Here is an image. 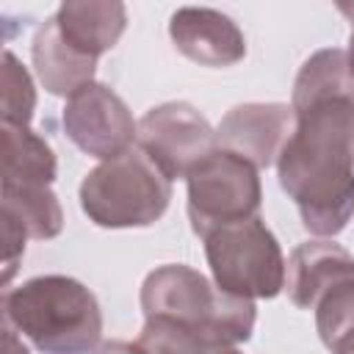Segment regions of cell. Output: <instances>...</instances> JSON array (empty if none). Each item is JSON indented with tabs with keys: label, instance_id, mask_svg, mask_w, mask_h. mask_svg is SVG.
I'll return each mask as SVG.
<instances>
[{
	"label": "cell",
	"instance_id": "ffe728a7",
	"mask_svg": "<svg viewBox=\"0 0 354 354\" xmlns=\"http://www.w3.org/2000/svg\"><path fill=\"white\" fill-rule=\"evenodd\" d=\"M25 241H28V232L19 227V221L3 213V288H8L11 277L19 268V260L25 254Z\"/></svg>",
	"mask_w": 354,
	"mask_h": 354
},
{
	"label": "cell",
	"instance_id": "7402d4cb",
	"mask_svg": "<svg viewBox=\"0 0 354 354\" xmlns=\"http://www.w3.org/2000/svg\"><path fill=\"white\" fill-rule=\"evenodd\" d=\"M3 354H28V348L19 340V332L8 324H3Z\"/></svg>",
	"mask_w": 354,
	"mask_h": 354
},
{
	"label": "cell",
	"instance_id": "44dd1931",
	"mask_svg": "<svg viewBox=\"0 0 354 354\" xmlns=\"http://www.w3.org/2000/svg\"><path fill=\"white\" fill-rule=\"evenodd\" d=\"M91 354H147L138 343H127V340H108V343H100Z\"/></svg>",
	"mask_w": 354,
	"mask_h": 354
},
{
	"label": "cell",
	"instance_id": "6da1fadb",
	"mask_svg": "<svg viewBox=\"0 0 354 354\" xmlns=\"http://www.w3.org/2000/svg\"><path fill=\"white\" fill-rule=\"evenodd\" d=\"M293 116L277 177L296 202L304 230L332 238L354 216V100H326Z\"/></svg>",
	"mask_w": 354,
	"mask_h": 354
},
{
	"label": "cell",
	"instance_id": "9c48e42d",
	"mask_svg": "<svg viewBox=\"0 0 354 354\" xmlns=\"http://www.w3.org/2000/svg\"><path fill=\"white\" fill-rule=\"evenodd\" d=\"M296 124L293 108L282 102H246L224 113L216 127L218 149H227L254 169H268L277 163L285 141Z\"/></svg>",
	"mask_w": 354,
	"mask_h": 354
},
{
	"label": "cell",
	"instance_id": "52a82bcc",
	"mask_svg": "<svg viewBox=\"0 0 354 354\" xmlns=\"http://www.w3.org/2000/svg\"><path fill=\"white\" fill-rule=\"evenodd\" d=\"M136 147L144 149L169 180L188 177L213 149H218L216 130L188 102H163L149 108L138 119Z\"/></svg>",
	"mask_w": 354,
	"mask_h": 354
},
{
	"label": "cell",
	"instance_id": "ba28073f",
	"mask_svg": "<svg viewBox=\"0 0 354 354\" xmlns=\"http://www.w3.org/2000/svg\"><path fill=\"white\" fill-rule=\"evenodd\" d=\"M61 122L69 141L80 152L100 160L116 158L138 141V122L133 119L127 102L105 83H91L69 97Z\"/></svg>",
	"mask_w": 354,
	"mask_h": 354
},
{
	"label": "cell",
	"instance_id": "277c9868",
	"mask_svg": "<svg viewBox=\"0 0 354 354\" xmlns=\"http://www.w3.org/2000/svg\"><path fill=\"white\" fill-rule=\"evenodd\" d=\"M171 202V180L138 147L100 160L80 183V207L97 227L155 224Z\"/></svg>",
	"mask_w": 354,
	"mask_h": 354
},
{
	"label": "cell",
	"instance_id": "5bb4252c",
	"mask_svg": "<svg viewBox=\"0 0 354 354\" xmlns=\"http://www.w3.org/2000/svg\"><path fill=\"white\" fill-rule=\"evenodd\" d=\"M337 97L354 100V75L348 69L346 50L324 47V50L313 53L304 61V66L299 69L296 83H293L290 108H293V113H301L318 102L337 100Z\"/></svg>",
	"mask_w": 354,
	"mask_h": 354
},
{
	"label": "cell",
	"instance_id": "8fae6325",
	"mask_svg": "<svg viewBox=\"0 0 354 354\" xmlns=\"http://www.w3.org/2000/svg\"><path fill=\"white\" fill-rule=\"evenodd\" d=\"M354 277V254L332 241L299 243L285 266V290L299 310H315V304L335 285Z\"/></svg>",
	"mask_w": 354,
	"mask_h": 354
},
{
	"label": "cell",
	"instance_id": "2e32d148",
	"mask_svg": "<svg viewBox=\"0 0 354 354\" xmlns=\"http://www.w3.org/2000/svg\"><path fill=\"white\" fill-rule=\"evenodd\" d=\"M0 196H3V213L19 221L28 238L47 241L61 232L64 210L58 205V196L50 191V185H6L3 183Z\"/></svg>",
	"mask_w": 354,
	"mask_h": 354
},
{
	"label": "cell",
	"instance_id": "4fadbf2b",
	"mask_svg": "<svg viewBox=\"0 0 354 354\" xmlns=\"http://www.w3.org/2000/svg\"><path fill=\"white\" fill-rule=\"evenodd\" d=\"M53 17L61 36L88 58H100L116 47L127 28V8L122 3H61Z\"/></svg>",
	"mask_w": 354,
	"mask_h": 354
},
{
	"label": "cell",
	"instance_id": "9a60e30c",
	"mask_svg": "<svg viewBox=\"0 0 354 354\" xmlns=\"http://www.w3.org/2000/svg\"><path fill=\"white\" fill-rule=\"evenodd\" d=\"M3 183L6 185H50L58 163L50 144L30 127L3 124Z\"/></svg>",
	"mask_w": 354,
	"mask_h": 354
},
{
	"label": "cell",
	"instance_id": "d6986e66",
	"mask_svg": "<svg viewBox=\"0 0 354 354\" xmlns=\"http://www.w3.org/2000/svg\"><path fill=\"white\" fill-rule=\"evenodd\" d=\"M0 97H3V124L28 127L36 108V88L28 75V69L19 64V58L6 50L3 53V69H0Z\"/></svg>",
	"mask_w": 354,
	"mask_h": 354
},
{
	"label": "cell",
	"instance_id": "30bf717a",
	"mask_svg": "<svg viewBox=\"0 0 354 354\" xmlns=\"http://www.w3.org/2000/svg\"><path fill=\"white\" fill-rule=\"evenodd\" d=\"M174 47L202 66H232L246 55V39L232 17L207 6L177 8L169 19Z\"/></svg>",
	"mask_w": 354,
	"mask_h": 354
},
{
	"label": "cell",
	"instance_id": "7c38bea8",
	"mask_svg": "<svg viewBox=\"0 0 354 354\" xmlns=\"http://www.w3.org/2000/svg\"><path fill=\"white\" fill-rule=\"evenodd\" d=\"M30 58H33V69H36L39 83L55 97L69 100L77 91H83L86 86L97 83L94 80L97 58L77 53L61 36L55 17L44 19V25L36 30L33 44H30Z\"/></svg>",
	"mask_w": 354,
	"mask_h": 354
},
{
	"label": "cell",
	"instance_id": "8992f818",
	"mask_svg": "<svg viewBox=\"0 0 354 354\" xmlns=\"http://www.w3.org/2000/svg\"><path fill=\"white\" fill-rule=\"evenodd\" d=\"M185 183L188 221L199 238L216 227L254 218L260 210L263 188L257 169L227 149H213L185 177Z\"/></svg>",
	"mask_w": 354,
	"mask_h": 354
},
{
	"label": "cell",
	"instance_id": "603a6c76",
	"mask_svg": "<svg viewBox=\"0 0 354 354\" xmlns=\"http://www.w3.org/2000/svg\"><path fill=\"white\" fill-rule=\"evenodd\" d=\"M343 14L351 17V36H348V50H346V58H348V69L354 75V6H340Z\"/></svg>",
	"mask_w": 354,
	"mask_h": 354
},
{
	"label": "cell",
	"instance_id": "3957f363",
	"mask_svg": "<svg viewBox=\"0 0 354 354\" xmlns=\"http://www.w3.org/2000/svg\"><path fill=\"white\" fill-rule=\"evenodd\" d=\"M141 310L147 321H166L230 346L249 340L257 318L252 299L221 290L205 274L183 263H169L147 274Z\"/></svg>",
	"mask_w": 354,
	"mask_h": 354
},
{
	"label": "cell",
	"instance_id": "e0dca14e",
	"mask_svg": "<svg viewBox=\"0 0 354 354\" xmlns=\"http://www.w3.org/2000/svg\"><path fill=\"white\" fill-rule=\"evenodd\" d=\"M315 329L332 354H354V277L315 304Z\"/></svg>",
	"mask_w": 354,
	"mask_h": 354
},
{
	"label": "cell",
	"instance_id": "ac0fdd59",
	"mask_svg": "<svg viewBox=\"0 0 354 354\" xmlns=\"http://www.w3.org/2000/svg\"><path fill=\"white\" fill-rule=\"evenodd\" d=\"M136 343L147 354H241L230 343L196 335L166 321H144V329Z\"/></svg>",
	"mask_w": 354,
	"mask_h": 354
},
{
	"label": "cell",
	"instance_id": "7a4b0ae2",
	"mask_svg": "<svg viewBox=\"0 0 354 354\" xmlns=\"http://www.w3.org/2000/svg\"><path fill=\"white\" fill-rule=\"evenodd\" d=\"M3 324L44 354H91L102 337L97 296L64 274L33 277L3 293Z\"/></svg>",
	"mask_w": 354,
	"mask_h": 354
},
{
	"label": "cell",
	"instance_id": "5b68a950",
	"mask_svg": "<svg viewBox=\"0 0 354 354\" xmlns=\"http://www.w3.org/2000/svg\"><path fill=\"white\" fill-rule=\"evenodd\" d=\"M213 282L241 299H274L285 288V257L260 216L210 230L205 238Z\"/></svg>",
	"mask_w": 354,
	"mask_h": 354
}]
</instances>
